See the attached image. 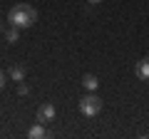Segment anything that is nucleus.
Masks as SVG:
<instances>
[{"mask_svg":"<svg viewBox=\"0 0 149 139\" xmlns=\"http://www.w3.org/2000/svg\"><path fill=\"white\" fill-rule=\"evenodd\" d=\"M8 22L13 27H17V30H27V27H32L37 22V10L32 5H27V3H17L8 13Z\"/></svg>","mask_w":149,"mask_h":139,"instance_id":"1","label":"nucleus"},{"mask_svg":"<svg viewBox=\"0 0 149 139\" xmlns=\"http://www.w3.org/2000/svg\"><path fill=\"white\" fill-rule=\"evenodd\" d=\"M80 112L85 114V117H97V114L102 112V99L92 92V95H85L80 99Z\"/></svg>","mask_w":149,"mask_h":139,"instance_id":"2","label":"nucleus"},{"mask_svg":"<svg viewBox=\"0 0 149 139\" xmlns=\"http://www.w3.org/2000/svg\"><path fill=\"white\" fill-rule=\"evenodd\" d=\"M37 122H42V124H47V122H52L55 119V107L50 104V102H45V104H40L37 107Z\"/></svg>","mask_w":149,"mask_h":139,"instance_id":"3","label":"nucleus"},{"mask_svg":"<svg viewBox=\"0 0 149 139\" xmlns=\"http://www.w3.org/2000/svg\"><path fill=\"white\" fill-rule=\"evenodd\" d=\"M134 75H137L139 80H144V82L149 80V57H147V60H139V62H137V67H134Z\"/></svg>","mask_w":149,"mask_h":139,"instance_id":"4","label":"nucleus"},{"mask_svg":"<svg viewBox=\"0 0 149 139\" xmlns=\"http://www.w3.org/2000/svg\"><path fill=\"white\" fill-rule=\"evenodd\" d=\"M8 77H10L13 82H22L25 80V70H22L20 65H13V67L8 70Z\"/></svg>","mask_w":149,"mask_h":139,"instance_id":"5","label":"nucleus"},{"mask_svg":"<svg viewBox=\"0 0 149 139\" xmlns=\"http://www.w3.org/2000/svg\"><path fill=\"white\" fill-rule=\"evenodd\" d=\"M27 137H30V139H42V137H47V129H45V124H42V122L35 124V127L27 132Z\"/></svg>","mask_w":149,"mask_h":139,"instance_id":"6","label":"nucleus"},{"mask_svg":"<svg viewBox=\"0 0 149 139\" xmlns=\"http://www.w3.org/2000/svg\"><path fill=\"white\" fill-rule=\"evenodd\" d=\"M82 87L90 90V92H95L97 87H100V80H97L95 75H85V77H82Z\"/></svg>","mask_w":149,"mask_h":139,"instance_id":"7","label":"nucleus"},{"mask_svg":"<svg viewBox=\"0 0 149 139\" xmlns=\"http://www.w3.org/2000/svg\"><path fill=\"white\" fill-rule=\"evenodd\" d=\"M17 38H20V30L10 25V30L5 32V40H8V42H10V45H15V42H17Z\"/></svg>","mask_w":149,"mask_h":139,"instance_id":"8","label":"nucleus"},{"mask_svg":"<svg viewBox=\"0 0 149 139\" xmlns=\"http://www.w3.org/2000/svg\"><path fill=\"white\" fill-rule=\"evenodd\" d=\"M17 95H20V97H27V95H30V87H27L25 82H17Z\"/></svg>","mask_w":149,"mask_h":139,"instance_id":"9","label":"nucleus"},{"mask_svg":"<svg viewBox=\"0 0 149 139\" xmlns=\"http://www.w3.org/2000/svg\"><path fill=\"white\" fill-rule=\"evenodd\" d=\"M5 80H8V75H5V72H3V70H0V90L5 87Z\"/></svg>","mask_w":149,"mask_h":139,"instance_id":"10","label":"nucleus"},{"mask_svg":"<svg viewBox=\"0 0 149 139\" xmlns=\"http://www.w3.org/2000/svg\"><path fill=\"white\" fill-rule=\"evenodd\" d=\"M87 3H92V5H97V3H102V0H87Z\"/></svg>","mask_w":149,"mask_h":139,"instance_id":"11","label":"nucleus"},{"mask_svg":"<svg viewBox=\"0 0 149 139\" xmlns=\"http://www.w3.org/2000/svg\"><path fill=\"white\" fill-rule=\"evenodd\" d=\"M0 32H3V22H0Z\"/></svg>","mask_w":149,"mask_h":139,"instance_id":"12","label":"nucleus"}]
</instances>
